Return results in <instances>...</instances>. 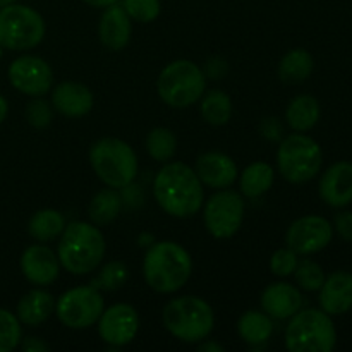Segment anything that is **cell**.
I'll return each mask as SVG.
<instances>
[{
  "instance_id": "6da1fadb",
  "label": "cell",
  "mask_w": 352,
  "mask_h": 352,
  "mask_svg": "<svg viewBox=\"0 0 352 352\" xmlns=\"http://www.w3.org/2000/svg\"><path fill=\"white\" fill-rule=\"evenodd\" d=\"M153 198L167 215L191 219L203 208L205 191L195 168L182 162H167L153 179Z\"/></svg>"
},
{
  "instance_id": "7a4b0ae2",
  "label": "cell",
  "mask_w": 352,
  "mask_h": 352,
  "mask_svg": "<svg viewBox=\"0 0 352 352\" xmlns=\"http://www.w3.org/2000/svg\"><path fill=\"white\" fill-rule=\"evenodd\" d=\"M192 275V258L184 246L174 241H155L143 258V277L158 294L181 291Z\"/></svg>"
},
{
  "instance_id": "3957f363",
  "label": "cell",
  "mask_w": 352,
  "mask_h": 352,
  "mask_svg": "<svg viewBox=\"0 0 352 352\" xmlns=\"http://www.w3.org/2000/svg\"><path fill=\"white\" fill-rule=\"evenodd\" d=\"M107 241L98 226L91 222H71L58 237L57 256L60 267L71 275H88L102 265Z\"/></svg>"
},
{
  "instance_id": "277c9868",
  "label": "cell",
  "mask_w": 352,
  "mask_h": 352,
  "mask_svg": "<svg viewBox=\"0 0 352 352\" xmlns=\"http://www.w3.org/2000/svg\"><path fill=\"white\" fill-rule=\"evenodd\" d=\"M162 322L167 332L181 342L199 344L213 332L215 313L203 298L181 296L165 305Z\"/></svg>"
},
{
  "instance_id": "5b68a950",
  "label": "cell",
  "mask_w": 352,
  "mask_h": 352,
  "mask_svg": "<svg viewBox=\"0 0 352 352\" xmlns=\"http://www.w3.org/2000/svg\"><path fill=\"white\" fill-rule=\"evenodd\" d=\"M89 165L107 188L122 189L138 177V157L129 143L119 138H102L89 148Z\"/></svg>"
},
{
  "instance_id": "8992f818",
  "label": "cell",
  "mask_w": 352,
  "mask_h": 352,
  "mask_svg": "<svg viewBox=\"0 0 352 352\" xmlns=\"http://www.w3.org/2000/svg\"><path fill=\"white\" fill-rule=\"evenodd\" d=\"M206 91V76L196 62L177 58L162 69L157 93L170 109H188L201 100Z\"/></svg>"
},
{
  "instance_id": "52a82bcc",
  "label": "cell",
  "mask_w": 352,
  "mask_h": 352,
  "mask_svg": "<svg viewBox=\"0 0 352 352\" xmlns=\"http://www.w3.org/2000/svg\"><path fill=\"white\" fill-rule=\"evenodd\" d=\"M337 346L332 316L322 308L299 309L285 327V347L291 352H330Z\"/></svg>"
},
{
  "instance_id": "ba28073f",
  "label": "cell",
  "mask_w": 352,
  "mask_h": 352,
  "mask_svg": "<svg viewBox=\"0 0 352 352\" xmlns=\"http://www.w3.org/2000/svg\"><path fill=\"white\" fill-rule=\"evenodd\" d=\"M323 151L318 141L305 133L282 138L277 150L278 174L291 184H306L320 174Z\"/></svg>"
},
{
  "instance_id": "9c48e42d",
  "label": "cell",
  "mask_w": 352,
  "mask_h": 352,
  "mask_svg": "<svg viewBox=\"0 0 352 352\" xmlns=\"http://www.w3.org/2000/svg\"><path fill=\"white\" fill-rule=\"evenodd\" d=\"M45 31V19L33 7L12 2L0 9V47L6 50H31L43 41Z\"/></svg>"
},
{
  "instance_id": "30bf717a",
  "label": "cell",
  "mask_w": 352,
  "mask_h": 352,
  "mask_svg": "<svg viewBox=\"0 0 352 352\" xmlns=\"http://www.w3.org/2000/svg\"><path fill=\"white\" fill-rule=\"evenodd\" d=\"M105 309L102 291L95 285H78L55 301L58 322L71 330H86L95 325Z\"/></svg>"
},
{
  "instance_id": "8fae6325",
  "label": "cell",
  "mask_w": 352,
  "mask_h": 352,
  "mask_svg": "<svg viewBox=\"0 0 352 352\" xmlns=\"http://www.w3.org/2000/svg\"><path fill=\"white\" fill-rule=\"evenodd\" d=\"M243 195L232 189H219L203 208V222L215 239H230L239 232L244 222Z\"/></svg>"
},
{
  "instance_id": "7c38bea8",
  "label": "cell",
  "mask_w": 352,
  "mask_h": 352,
  "mask_svg": "<svg viewBox=\"0 0 352 352\" xmlns=\"http://www.w3.org/2000/svg\"><path fill=\"white\" fill-rule=\"evenodd\" d=\"M333 237V226L322 215H305L289 226L285 244L299 256H311L325 250Z\"/></svg>"
},
{
  "instance_id": "4fadbf2b",
  "label": "cell",
  "mask_w": 352,
  "mask_h": 352,
  "mask_svg": "<svg viewBox=\"0 0 352 352\" xmlns=\"http://www.w3.org/2000/svg\"><path fill=\"white\" fill-rule=\"evenodd\" d=\"M9 81L17 91L28 96H45L54 86L50 64L36 55H21L9 65Z\"/></svg>"
},
{
  "instance_id": "5bb4252c",
  "label": "cell",
  "mask_w": 352,
  "mask_h": 352,
  "mask_svg": "<svg viewBox=\"0 0 352 352\" xmlns=\"http://www.w3.org/2000/svg\"><path fill=\"white\" fill-rule=\"evenodd\" d=\"M96 325L103 342L112 347H124L136 339L140 330V315L134 306L117 302L103 309Z\"/></svg>"
},
{
  "instance_id": "9a60e30c",
  "label": "cell",
  "mask_w": 352,
  "mask_h": 352,
  "mask_svg": "<svg viewBox=\"0 0 352 352\" xmlns=\"http://www.w3.org/2000/svg\"><path fill=\"white\" fill-rule=\"evenodd\" d=\"M21 272L30 284L36 287H48L60 274V261L57 253L45 244H33L21 254Z\"/></svg>"
},
{
  "instance_id": "2e32d148",
  "label": "cell",
  "mask_w": 352,
  "mask_h": 352,
  "mask_svg": "<svg viewBox=\"0 0 352 352\" xmlns=\"http://www.w3.org/2000/svg\"><path fill=\"white\" fill-rule=\"evenodd\" d=\"M318 195L332 208H346L352 203V162L340 160L330 165L320 177Z\"/></svg>"
},
{
  "instance_id": "e0dca14e",
  "label": "cell",
  "mask_w": 352,
  "mask_h": 352,
  "mask_svg": "<svg viewBox=\"0 0 352 352\" xmlns=\"http://www.w3.org/2000/svg\"><path fill=\"white\" fill-rule=\"evenodd\" d=\"M52 107L60 116L69 119H81L88 116L95 105L93 91L78 81H64L52 89Z\"/></svg>"
},
{
  "instance_id": "ac0fdd59",
  "label": "cell",
  "mask_w": 352,
  "mask_h": 352,
  "mask_svg": "<svg viewBox=\"0 0 352 352\" xmlns=\"http://www.w3.org/2000/svg\"><path fill=\"white\" fill-rule=\"evenodd\" d=\"M195 172L203 186L212 189H227L237 181V165L229 155L220 151H206L196 160Z\"/></svg>"
},
{
  "instance_id": "d6986e66",
  "label": "cell",
  "mask_w": 352,
  "mask_h": 352,
  "mask_svg": "<svg viewBox=\"0 0 352 352\" xmlns=\"http://www.w3.org/2000/svg\"><path fill=\"white\" fill-rule=\"evenodd\" d=\"M133 34V19L122 6L113 3L103 9L98 23V36L103 47L110 52H120L127 47Z\"/></svg>"
},
{
  "instance_id": "ffe728a7",
  "label": "cell",
  "mask_w": 352,
  "mask_h": 352,
  "mask_svg": "<svg viewBox=\"0 0 352 352\" xmlns=\"http://www.w3.org/2000/svg\"><path fill=\"white\" fill-rule=\"evenodd\" d=\"M261 308L270 318L289 320L302 308V294L298 285L274 282L261 292Z\"/></svg>"
},
{
  "instance_id": "44dd1931",
  "label": "cell",
  "mask_w": 352,
  "mask_h": 352,
  "mask_svg": "<svg viewBox=\"0 0 352 352\" xmlns=\"http://www.w3.org/2000/svg\"><path fill=\"white\" fill-rule=\"evenodd\" d=\"M320 308L330 316L346 315L352 309V274L337 270L325 277L320 287Z\"/></svg>"
},
{
  "instance_id": "7402d4cb",
  "label": "cell",
  "mask_w": 352,
  "mask_h": 352,
  "mask_svg": "<svg viewBox=\"0 0 352 352\" xmlns=\"http://www.w3.org/2000/svg\"><path fill=\"white\" fill-rule=\"evenodd\" d=\"M55 313L54 296L43 289H33L17 302L16 316L19 318L21 325L38 327L47 322Z\"/></svg>"
},
{
  "instance_id": "603a6c76",
  "label": "cell",
  "mask_w": 352,
  "mask_h": 352,
  "mask_svg": "<svg viewBox=\"0 0 352 352\" xmlns=\"http://www.w3.org/2000/svg\"><path fill=\"white\" fill-rule=\"evenodd\" d=\"M322 107L313 95H298L285 109V122L296 133H308L318 124Z\"/></svg>"
},
{
  "instance_id": "cb8c5ba5",
  "label": "cell",
  "mask_w": 352,
  "mask_h": 352,
  "mask_svg": "<svg viewBox=\"0 0 352 352\" xmlns=\"http://www.w3.org/2000/svg\"><path fill=\"white\" fill-rule=\"evenodd\" d=\"M315 69V58L306 48H292L278 64V78L285 85H301Z\"/></svg>"
},
{
  "instance_id": "d4e9b609",
  "label": "cell",
  "mask_w": 352,
  "mask_h": 352,
  "mask_svg": "<svg viewBox=\"0 0 352 352\" xmlns=\"http://www.w3.org/2000/svg\"><path fill=\"white\" fill-rule=\"evenodd\" d=\"M237 177L241 195L246 198H260L274 186L275 170L267 162H253Z\"/></svg>"
},
{
  "instance_id": "484cf974",
  "label": "cell",
  "mask_w": 352,
  "mask_h": 352,
  "mask_svg": "<svg viewBox=\"0 0 352 352\" xmlns=\"http://www.w3.org/2000/svg\"><path fill=\"white\" fill-rule=\"evenodd\" d=\"M122 196L117 189L105 188L96 192L88 206V217L91 223L102 227L112 223L122 212Z\"/></svg>"
},
{
  "instance_id": "4316f807",
  "label": "cell",
  "mask_w": 352,
  "mask_h": 352,
  "mask_svg": "<svg viewBox=\"0 0 352 352\" xmlns=\"http://www.w3.org/2000/svg\"><path fill=\"white\" fill-rule=\"evenodd\" d=\"M237 333L250 346H261L274 333V322L265 311L251 309L237 320Z\"/></svg>"
},
{
  "instance_id": "83f0119b",
  "label": "cell",
  "mask_w": 352,
  "mask_h": 352,
  "mask_svg": "<svg viewBox=\"0 0 352 352\" xmlns=\"http://www.w3.org/2000/svg\"><path fill=\"white\" fill-rule=\"evenodd\" d=\"M65 226L67 223H65L64 213L54 208H43L33 213L28 223V232L38 243H48L60 237Z\"/></svg>"
},
{
  "instance_id": "f1b7e54d",
  "label": "cell",
  "mask_w": 352,
  "mask_h": 352,
  "mask_svg": "<svg viewBox=\"0 0 352 352\" xmlns=\"http://www.w3.org/2000/svg\"><path fill=\"white\" fill-rule=\"evenodd\" d=\"M199 113L210 126H226L232 117V100L222 89H210L199 100Z\"/></svg>"
},
{
  "instance_id": "f546056e",
  "label": "cell",
  "mask_w": 352,
  "mask_h": 352,
  "mask_svg": "<svg viewBox=\"0 0 352 352\" xmlns=\"http://www.w3.org/2000/svg\"><path fill=\"white\" fill-rule=\"evenodd\" d=\"M146 151L155 162L167 164L175 157L177 151V138L168 127H153L146 136Z\"/></svg>"
},
{
  "instance_id": "4dcf8cb0",
  "label": "cell",
  "mask_w": 352,
  "mask_h": 352,
  "mask_svg": "<svg viewBox=\"0 0 352 352\" xmlns=\"http://www.w3.org/2000/svg\"><path fill=\"white\" fill-rule=\"evenodd\" d=\"M127 278H129V268L124 261H109L107 265H103L100 274L91 282V285H95L100 291L113 292L122 289L126 285Z\"/></svg>"
},
{
  "instance_id": "1f68e13d",
  "label": "cell",
  "mask_w": 352,
  "mask_h": 352,
  "mask_svg": "<svg viewBox=\"0 0 352 352\" xmlns=\"http://www.w3.org/2000/svg\"><path fill=\"white\" fill-rule=\"evenodd\" d=\"M294 278H296V284H298L299 289H302V291L306 292H316L320 291V287L323 285V282H325V272H323V268L320 267L316 261L313 260H301L298 263V267H296L294 270Z\"/></svg>"
},
{
  "instance_id": "d6a6232c",
  "label": "cell",
  "mask_w": 352,
  "mask_h": 352,
  "mask_svg": "<svg viewBox=\"0 0 352 352\" xmlns=\"http://www.w3.org/2000/svg\"><path fill=\"white\" fill-rule=\"evenodd\" d=\"M23 340L21 322L14 313L0 308V352L16 349Z\"/></svg>"
},
{
  "instance_id": "836d02e7",
  "label": "cell",
  "mask_w": 352,
  "mask_h": 352,
  "mask_svg": "<svg viewBox=\"0 0 352 352\" xmlns=\"http://www.w3.org/2000/svg\"><path fill=\"white\" fill-rule=\"evenodd\" d=\"M127 16L136 23H153L162 12L160 0H122Z\"/></svg>"
},
{
  "instance_id": "e575fe53",
  "label": "cell",
  "mask_w": 352,
  "mask_h": 352,
  "mask_svg": "<svg viewBox=\"0 0 352 352\" xmlns=\"http://www.w3.org/2000/svg\"><path fill=\"white\" fill-rule=\"evenodd\" d=\"M26 120L34 129H45L54 120V107L41 96H34L26 107Z\"/></svg>"
},
{
  "instance_id": "d590c367",
  "label": "cell",
  "mask_w": 352,
  "mask_h": 352,
  "mask_svg": "<svg viewBox=\"0 0 352 352\" xmlns=\"http://www.w3.org/2000/svg\"><path fill=\"white\" fill-rule=\"evenodd\" d=\"M299 263V254L294 253L291 248H280L275 251L270 258V270L277 277H289L294 274Z\"/></svg>"
},
{
  "instance_id": "8d00e7d4",
  "label": "cell",
  "mask_w": 352,
  "mask_h": 352,
  "mask_svg": "<svg viewBox=\"0 0 352 352\" xmlns=\"http://www.w3.org/2000/svg\"><path fill=\"white\" fill-rule=\"evenodd\" d=\"M333 230L339 234L340 239L352 243V212H339L333 219Z\"/></svg>"
},
{
  "instance_id": "74e56055",
  "label": "cell",
  "mask_w": 352,
  "mask_h": 352,
  "mask_svg": "<svg viewBox=\"0 0 352 352\" xmlns=\"http://www.w3.org/2000/svg\"><path fill=\"white\" fill-rule=\"evenodd\" d=\"M203 72L210 79H223L227 72H229V64H227V60L223 57H217L215 55V57H210L206 60Z\"/></svg>"
},
{
  "instance_id": "f35d334b",
  "label": "cell",
  "mask_w": 352,
  "mask_h": 352,
  "mask_svg": "<svg viewBox=\"0 0 352 352\" xmlns=\"http://www.w3.org/2000/svg\"><path fill=\"white\" fill-rule=\"evenodd\" d=\"M120 196H122L124 205L131 206V208H138V206L143 205V191L138 184H134V181L131 184H127L126 188L120 189Z\"/></svg>"
},
{
  "instance_id": "ab89813d",
  "label": "cell",
  "mask_w": 352,
  "mask_h": 352,
  "mask_svg": "<svg viewBox=\"0 0 352 352\" xmlns=\"http://www.w3.org/2000/svg\"><path fill=\"white\" fill-rule=\"evenodd\" d=\"M261 134L267 138L268 141H277L282 140V124L277 117H267L260 126Z\"/></svg>"
},
{
  "instance_id": "60d3db41",
  "label": "cell",
  "mask_w": 352,
  "mask_h": 352,
  "mask_svg": "<svg viewBox=\"0 0 352 352\" xmlns=\"http://www.w3.org/2000/svg\"><path fill=\"white\" fill-rule=\"evenodd\" d=\"M21 347L26 352H47L50 349L48 344L43 342L41 339H38V337H28V339H24L23 342H21Z\"/></svg>"
},
{
  "instance_id": "b9f144b4",
  "label": "cell",
  "mask_w": 352,
  "mask_h": 352,
  "mask_svg": "<svg viewBox=\"0 0 352 352\" xmlns=\"http://www.w3.org/2000/svg\"><path fill=\"white\" fill-rule=\"evenodd\" d=\"M198 351L199 352H223L226 351V347L220 346L219 342H213V340H201L198 346Z\"/></svg>"
},
{
  "instance_id": "7bdbcfd3",
  "label": "cell",
  "mask_w": 352,
  "mask_h": 352,
  "mask_svg": "<svg viewBox=\"0 0 352 352\" xmlns=\"http://www.w3.org/2000/svg\"><path fill=\"white\" fill-rule=\"evenodd\" d=\"M85 3H88V6L91 7H98V9H105V7L109 6H113V3H117L119 0H82Z\"/></svg>"
},
{
  "instance_id": "ee69618b",
  "label": "cell",
  "mask_w": 352,
  "mask_h": 352,
  "mask_svg": "<svg viewBox=\"0 0 352 352\" xmlns=\"http://www.w3.org/2000/svg\"><path fill=\"white\" fill-rule=\"evenodd\" d=\"M138 241H140V246H141V248H150L151 244L155 243V237L151 236V234L143 232V234H141L140 239H138Z\"/></svg>"
},
{
  "instance_id": "f6af8a7d",
  "label": "cell",
  "mask_w": 352,
  "mask_h": 352,
  "mask_svg": "<svg viewBox=\"0 0 352 352\" xmlns=\"http://www.w3.org/2000/svg\"><path fill=\"white\" fill-rule=\"evenodd\" d=\"M7 112H9V105H7V100L0 95V124L6 120Z\"/></svg>"
},
{
  "instance_id": "bcb514c9",
  "label": "cell",
  "mask_w": 352,
  "mask_h": 352,
  "mask_svg": "<svg viewBox=\"0 0 352 352\" xmlns=\"http://www.w3.org/2000/svg\"><path fill=\"white\" fill-rule=\"evenodd\" d=\"M12 2H16V0H0V7L9 6V3H12Z\"/></svg>"
},
{
  "instance_id": "7dc6e473",
  "label": "cell",
  "mask_w": 352,
  "mask_h": 352,
  "mask_svg": "<svg viewBox=\"0 0 352 352\" xmlns=\"http://www.w3.org/2000/svg\"><path fill=\"white\" fill-rule=\"evenodd\" d=\"M2 54H3V48L0 47V58H2Z\"/></svg>"
}]
</instances>
